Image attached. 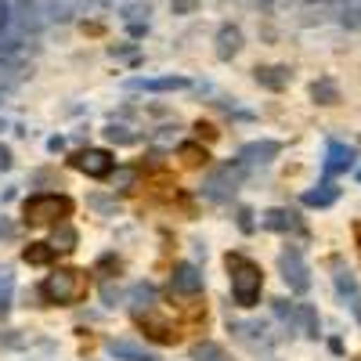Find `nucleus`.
<instances>
[{
    "instance_id": "25",
    "label": "nucleus",
    "mask_w": 361,
    "mask_h": 361,
    "mask_svg": "<svg viewBox=\"0 0 361 361\" xmlns=\"http://www.w3.org/2000/svg\"><path fill=\"white\" fill-rule=\"evenodd\" d=\"M105 137H109L112 145H134V141H137V134H130V127H119V123H109V127H105Z\"/></svg>"
},
{
    "instance_id": "1",
    "label": "nucleus",
    "mask_w": 361,
    "mask_h": 361,
    "mask_svg": "<svg viewBox=\"0 0 361 361\" xmlns=\"http://www.w3.org/2000/svg\"><path fill=\"white\" fill-rule=\"evenodd\" d=\"M47 11H40V0H0V37H11L25 44L40 33Z\"/></svg>"
},
{
    "instance_id": "26",
    "label": "nucleus",
    "mask_w": 361,
    "mask_h": 361,
    "mask_svg": "<svg viewBox=\"0 0 361 361\" xmlns=\"http://www.w3.org/2000/svg\"><path fill=\"white\" fill-rule=\"evenodd\" d=\"M11 293H15V275L11 271H0V311L11 307Z\"/></svg>"
},
{
    "instance_id": "3",
    "label": "nucleus",
    "mask_w": 361,
    "mask_h": 361,
    "mask_svg": "<svg viewBox=\"0 0 361 361\" xmlns=\"http://www.w3.org/2000/svg\"><path fill=\"white\" fill-rule=\"evenodd\" d=\"M22 217L29 224H62L66 217H73V199L62 192H33L22 202Z\"/></svg>"
},
{
    "instance_id": "29",
    "label": "nucleus",
    "mask_w": 361,
    "mask_h": 361,
    "mask_svg": "<svg viewBox=\"0 0 361 361\" xmlns=\"http://www.w3.org/2000/svg\"><path fill=\"white\" fill-rule=\"evenodd\" d=\"M180 156H185L188 163H206V148H199V145H180Z\"/></svg>"
},
{
    "instance_id": "24",
    "label": "nucleus",
    "mask_w": 361,
    "mask_h": 361,
    "mask_svg": "<svg viewBox=\"0 0 361 361\" xmlns=\"http://www.w3.org/2000/svg\"><path fill=\"white\" fill-rule=\"evenodd\" d=\"M109 180H112V192H130L137 185V170L134 166H116Z\"/></svg>"
},
{
    "instance_id": "36",
    "label": "nucleus",
    "mask_w": 361,
    "mask_h": 361,
    "mask_svg": "<svg viewBox=\"0 0 361 361\" xmlns=\"http://www.w3.org/2000/svg\"><path fill=\"white\" fill-rule=\"evenodd\" d=\"M0 130H4V119H0Z\"/></svg>"
},
{
    "instance_id": "33",
    "label": "nucleus",
    "mask_w": 361,
    "mask_h": 361,
    "mask_svg": "<svg viewBox=\"0 0 361 361\" xmlns=\"http://www.w3.org/2000/svg\"><path fill=\"white\" fill-rule=\"evenodd\" d=\"M90 206H94V209H105V214H109V209H116V202H109V199H102V195L90 199Z\"/></svg>"
},
{
    "instance_id": "30",
    "label": "nucleus",
    "mask_w": 361,
    "mask_h": 361,
    "mask_svg": "<svg viewBox=\"0 0 361 361\" xmlns=\"http://www.w3.org/2000/svg\"><path fill=\"white\" fill-rule=\"evenodd\" d=\"M170 8H173V15H192L195 0H170Z\"/></svg>"
},
{
    "instance_id": "16",
    "label": "nucleus",
    "mask_w": 361,
    "mask_h": 361,
    "mask_svg": "<svg viewBox=\"0 0 361 361\" xmlns=\"http://www.w3.org/2000/svg\"><path fill=\"white\" fill-rule=\"evenodd\" d=\"M336 199H340V188L333 185V180H322L318 188L304 192V206H311V209H325V206H333Z\"/></svg>"
},
{
    "instance_id": "27",
    "label": "nucleus",
    "mask_w": 361,
    "mask_h": 361,
    "mask_svg": "<svg viewBox=\"0 0 361 361\" xmlns=\"http://www.w3.org/2000/svg\"><path fill=\"white\" fill-rule=\"evenodd\" d=\"M296 307H300V304H289V300H275V318L286 322L289 329H296Z\"/></svg>"
},
{
    "instance_id": "34",
    "label": "nucleus",
    "mask_w": 361,
    "mask_h": 361,
    "mask_svg": "<svg viewBox=\"0 0 361 361\" xmlns=\"http://www.w3.org/2000/svg\"><path fill=\"white\" fill-rule=\"evenodd\" d=\"M11 235H15V228H11L4 217H0V238H11Z\"/></svg>"
},
{
    "instance_id": "14",
    "label": "nucleus",
    "mask_w": 361,
    "mask_h": 361,
    "mask_svg": "<svg viewBox=\"0 0 361 361\" xmlns=\"http://www.w3.org/2000/svg\"><path fill=\"white\" fill-rule=\"evenodd\" d=\"M238 51H243V29L238 25H221L217 29V58H235Z\"/></svg>"
},
{
    "instance_id": "18",
    "label": "nucleus",
    "mask_w": 361,
    "mask_h": 361,
    "mask_svg": "<svg viewBox=\"0 0 361 361\" xmlns=\"http://www.w3.org/2000/svg\"><path fill=\"white\" fill-rule=\"evenodd\" d=\"M47 243H51L54 250H62V253H73L76 243H80V235H76V228H73L69 221H62V224L51 228V238H47Z\"/></svg>"
},
{
    "instance_id": "35",
    "label": "nucleus",
    "mask_w": 361,
    "mask_h": 361,
    "mask_svg": "<svg viewBox=\"0 0 361 361\" xmlns=\"http://www.w3.org/2000/svg\"><path fill=\"white\" fill-rule=\"evenodd\" d=\"M47 148H51V152H58V148H66V141H62V137H51Z\"/></svg>"
},
{
    "instance_id": "9",
    "label": "nucleus",
    "mask_w": 361,
    "mask_h": 361,
    "mask_svg": "<svg viewBox=\"0 0 361 361\" xmlns=\"http://www.w3.org/2000/svg\"><path fill=\"white\" fill-rule=\"evenodd\" d=\"M354 159H357V152H354L350 145L329 141V148H325V163H322V173H325V177H336V173L350 170V166H354Z\"/></svg>"
},
{
    "instance_id": "32",
    "label": "nucleus",
    "mask_w": 361,
    "mask_h": 361,
    "mask_svg": "<svg viewBox=\"0 0 361 361\" xmlns=\"http://www.w3.org/2000/svg\"><path fill=\"white\" fill-rule=\"evenodd\" d=\"M250 217H253L250 209H238V228H243V231H253V221Z\"/></svg>"
},
{
    "instance_id": "6",
    "label": "nucleus",
    "mask_w": 361,
    "mask_h": 361,
    "mask_svg": "<svg viewBox=\"0 0 361 361\" xmlns=\"http://www.w3.org/2000/svg\"><path fill=\"white\" fill-rule=\"evenodd\" d=\"M279 271H282V282L293 289V293H307L311 289V267L304 260V253H300L296 246H286L279 253Z\"/></svg>"
},
{
    "instance_id": "31",
    "label": "nucleus",
    "mask_w": 361,
    "mask_h": 361,
    "mask_svg": "<svg viewBox=\"0 0 361 361\" xmlns=\"http://www.w3.org/2000/svg\"><path fill=\"white\" fill-rule=\"evenodd\" d=\"M11 163H15V159H11V148L0 145V170H11Z\"/></svg>"
},
{
    "instance_id": "23",
    "label": "nucleus",
    "mask_w": 361,
    "mask_h": 361,
    "mask_svg": "<svg viewBox=\"0 0 361 361\" xmlns=\"http://www.w3.org/2000/svg\"><path fill=\"white\" fill-rule=\"evenodd\" d=\"M311 98H314L318 105H336V102H340V87L329 80V76H325V80H314V83H311Z\"/></svg>"
},
{
    "instance_id": "28",
    "label": "nucleus",
    "mask_w": 361,
    "mask_h": 361,
    "mask_svg": "<svg viewBox=\"0 0 361 361\" xmlns=\"http://www.w3.org/2000/svg\"><path fill=\"white\" fill-rule=\"evenodd\" d=\"M102 300H105V307H116V304H127V293L119 289L116 282H105L102 286Z\"/></svg>"
},
{
    "instance_id": "11",
    "label": "nucleus",
    "mask_w": 361,
    "mask_h": 361,
    "mask_svg": "<svg viewBox=\"0 0 361 361\" xmlns=\"http://www.w3.org/2000/svg\"><path fill=\"white\" fill-rule=\"evenodd\" d=\"M279 152H282V145L264 137V141H250V145H243L238 159H243L246 166H267V163H275V159H279Z\"/></svg>"
},
{
    "instance_id": "38",
    "label": "nucleus",
    "mask_w": 361,
    "mask_h": 361,
    "mask_svg": "<svg viewBox=\"0 0 361 361\" xmlns=\"http://www.w3.org/2000/svg\"><path fill=\"white\" fill-rule=\"evenodd\" d=\"M0 98H4V94H0Z\"/></svg>"
},
{
    "instance_id": "8",
    "label": "nucleus",
    "mask_w": 361,
    "mask_h": 361,
    "mask_svg": "<svg viewBox=\"0 0 361 361\" xmlns=\"http://www.w3.org/2000/svg\"><path fill=\"white\" fill-rule=\"evenodd\" d=\"M105 350L116 357V361H159V354L152 350V347H145V343H137V340H109L105 343Z\"/></svg>"
},
{
    "instance_id": "17",
    "label": "nucleus",
    "mask_w": 361,
    "mask_h": 361,
    "mask_svg": "<svg viewBox=\"0 0 361 361\" xmlns=\"http://www.w3.org/2000/svg\"><path fill=\"white\" fill-rule=\"evenodd\" d=\"M260 228H267V231H289V228H296V214H289V209H282V206L264 209V214H260Z\"/></svg>"
},
{
    "instance_id": "10",
    "label": "nucleus",
    "mask_w": 361,
    "mask_h": 361,
    "mask_svg": "<svg viewBox=\"0 0 361 361\" xmlns=\"http://www.w3.org/2000/svg\"><path fill=\"white\" fill-rule=\"evenodd\" d=\"M170 286L177 293H185V296H195V293H202V271L195 264H188V260H180L170 271Z\"/></svg>"
},
{
    "instance_id": "5",
    "label": "nucleus",
    "mask_w": 361,
    "mask_h": 361,
    "mask_svg": "<svg viewBox=\"0 0 361 361\" xmlns=\"http://www.w3.org/2000/svg\"><path fill=\"white\" fill-rule=\"evenodd\" d=\"M246 163L243 159H235V163H221V166H214L206 173V180H202V195L209 199V202H228L231 195H235V188L243 185V177H246Z\"/></svg>"
},
{
    "instance_id": "2",
    "label": "nucleus",
    "mask_w": 361,
    "mask_h": 361,
    "mask_svg": "<svg viewBox=\"0 0 361 361\" xmlns=\"http://www.w3.org/2000/svg\"><path fill=\"white\" fill-rule=\"evenodd\" d=\"M228 271H231V300L238 307H257L264 293V271L243 253H228Z\"/></svg>"
},
{
    "instance_id": "20",
    "label": "nucleus",
    "mask_w": 361,
    "mask_h": 361,
    "mask_svg": "<svg viewBox=\"0 0 361 361\" xmlns=\"http://www.w3.org/2000/svg\"><path fill=\"white\" fill-rule=\"evenodd\" d=\"M127 304L141 314V311H148V307H152L156 304V286L152 282H137L130 293H127Z\"/></svg>"
},
{
    "instance_id": "37",
    "label": "nucleus",
    "mask_w": 361,
    "mask_h": 361,
    "mask_svg": "<svg viewBox=\"0 0 361 361\" xmlns=\"http://www.w3.org/2000/svg\"><path fill=\"white\" fill-rule=\"evenodd\" d=\"M357 180H361V170H357Z\"/></svg>"
},
{
    "instance_id": "21",
    "label": "nucleus",
    "mask_w": 361,
    "mask_h": 361,
    "mask_svg": "<svg viewBox=\"0 0 361 361\" xmlns=\"http://www.w3.org/2000/svg\"><path fill=\"white\" fill-rule=\"evenodd\" d=\"M54 253H58V250H54L51 243H29V246L22 250V260L33 264V267H47V264L54 260Z\"/></svg>"
},
{
    "instance_id": "4",
    "label": "nucleus",
    "mask_w": 361,
    "mask_h": 361,
    "mask_svg": "<svg viewBox=\"0 0 361 361\" xmlns=\"http://www.w3.org/2000/svg\"><path fill=\"white\" fill-rule=\"evenodd\" d=\"M40 296L54 307H73L76 300L83 296V275L76 267H58L40 282Z\"/></svg>"
},
{
    "instance_id": "13",
    "label": "nucleus",
    "mask_w": 361,
    "mask_h": 361,
    "mask_svg": "<svg viewBox=\"0 0 361 361\" xmlns=\"http://www.w3.org/2000/svg\"><path fill=\"white\" fill-rule=\"evenodd\" d=\"M336 293L347 300V307H350L354 322L361 325V289H357V279L350 275V271H336Z\"/></svg>"
},
{
    "instance_id": "7",
    "label": "nucleus",
    "mask_w": 361,
    "mask_h": 361,
    "mask_svg": "<svg viewBox=\"0 0 361 361\" xmlns=\"http://www.w3.org/2000/svg\"><path fill=\"white\" fill-rule=\"evenodd\" d=\"M73 166L83 170L87 177H112L116 159H112V152H105V148H83V152L73 156Z\"/></svg>"
},
{
    "instance_id": "22",
    "label": "nucleus",
    "mask_w": 361,
    "mask_h": 361,
    "mask_svg": "<svg viewBox=\"0 0 361 361\" xmlns=\"http://www.w3.org/2000/svg\"><path fill=\"white\" fill-rule=\"evenodd\" d=\"M192 361H231V354L214 340H202V343L192 347Z\"/></svg>"
},
{
    "instance_id": "12",
    "label": "nucleus",
    "mask_w": 361,
    "mask_h": 361,
    "mask_svg": "<svg viewBox=\"0 0 361 361\" xmlns=\"http://www.w3.org/2000/svg\"><path fill=\"white\" fill-rule=\"evenodd\" d=\"M130 90H148V94H170V90H185V76H148V80H130Z\"/></svg>"
},
{
    "instance_id": "15",
    "label": "nucleus",
    "mask_w": 361,
    "mask_h": 361,
    "mask_svg": "<svg viewBox=\"0 0 361 361\" xmlns=\"http://www.w3.org/2000/svg\"><path fill=\"white\" fill-rule=\"evenodd\" d=\"M253 80L260 87H267V90H282L289 83V69L286 66H257L253 69Z\"/></svg>"
},
{
    "instance_id": "19",
    "label": "nucleus",
    "mask_w": 361,
    "mask_h": 361,
    "mask_svg": "<svg viewBox=\"0 0 361 361\" xmlns=\"http://www.w3.org/2000/svg\"><path fill=\"white\" fill-rule=\"evenodd\" d=\"M296 329H300L304 336H311V340L322 336V318H318V311H314L311 304H300V307H296Z\"/></svg>"
}]
</instances>
